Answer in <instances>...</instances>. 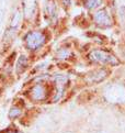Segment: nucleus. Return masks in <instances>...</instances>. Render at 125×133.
<instances>
[{
    "instance_id": "obj_10",
    "label": "nucleus",
    "mask_w": 125,
    "mask_h": 133,
    "mask_svg": "<svg viewBox=\"0 0 125 133\" xmlns=\"http://www.w3.org/2000/svg\"><path fill=\"white\" fill-rule=\"evenodd\" d=\"M21 115V109L18 107H12L10 112H9V117L10 118H18Z\"/></svg>"
},
{
    "instance_id": "obj_8",
    "label": "nucleus",
    "mask_w": 125,
    "mask_h": 133,
    "mask_svg": "<svg viewBox=\"0 0 125 133\" xmlns=\"http://www.w3.org/2000/svg\"><path fill=\"white\" fill-rule=\"evenodd\" d=\"M20 21H21V13H20V11H16V13H14L11 19V28L13 30H16L19 26Z\"/></svg>"
},
{
    "instance_id": "obj_1",
    "label": "nucleus",
    "mask_w": 125,
    "mask_h": 133,
    "mask_svg": "<svg viewBox=\"0 0 125 133\" xmlns=\"http://www.w3.org/2000/svg\"><path fill=\"white\" fill-rule=\"evenodd\" d=\"M89 59L94 62V63H99L103 65L116 66L120 64V61L114 55L110 54L105 51H100V50H95L91 52L89 54Z\"/></svg>"
},
{
    "instance_id": "obj_4",
    "label": "nucleus",
    "mask_w": 125,
    "mask_h": 133,
    "mask_svg": "<svg viewBox=\"0 0 125 133\" xmlns=\"http://www.w3.org/2000/svg\"><path fill=\"white\" fill-rule=\"evenodd\" d=\"M36 8V0H23V9L26 18H31L34 15Z\"/></svg>"
},
{
    "instance_id": "obj_11",
    "label": "nucleus",
    "mask_w": 125,
    "mask_h": 133,
    "mask_svg": "<svg viewBox=\"0 0 125 133\" xmlns=\"http://www.w3.org/2000/svg\"><path fill=\"white\" fill-rule=\"evenodd\" d=\"M2 21H3V10L0 9V28L2 25Z\"/></svg>"
},
{
    "instance_id": "obj_3",
    "label": "nucleus",
    "mask_w": 125,
    "mask_h": 133,
    "mask_svg": "<svg viewBox=\"0 0 125 133\" xmlns=\"http://www.w3.org/2000/svg\"><path fill=\"white\" fill-rule=\"evenodd\" d=\"M93 20L95 24L100 28H110L112 25V19L105 9H101L95 12L93 16Z\"/></svg>"
},
{
    "instance_id": "obj_2",
    "label": "nucleus",
    "mask_w": 125,
    "mask_h": 133,
    "mask_svg": "<svg viewBox=\"0 0 125 133\" xmlns=\"http://www.w3.org/2000/svg\"><path fill=\"white\" fill-rule=\"evenodd\" d=\"M46 41V37L44 35V33H42L41 31H32L30 33H27L25 36V43L26 46L30 50H37L44 45Z\"/></svg>"
},
{
    "instance_id": "obj_5",
    "label": "nucleus",
    "mask_w": 125,
    "mask_h": 133,
    "mask_svg": "<svg viewBox=\"0 0 125 133\" xmlns=\"http://www.w3.org/2000/svg\"><path fill=\"white\" fill-rule=\"evenodd\" d=\"M45 89L42 85H36V86L32 89V98L34 100H42L45 98Z\"/></svg>"
},
{
    "instance_id": "obj_7",
    "label": "nucleus",
    "mask_w": 125,
    "mask_h": 133,
    "mask_svg": "<svg viewBox=\"0 0 125 133\" xmlns=\"http://www.w3.org/2000/svg\"><path fill=\"white\" fill-rule=\"evenodd\" d=\"M102 3V0H85V7L88 9V10H94L97 9L98 7L101 6Z\"/></svg>"
},
{
    "instance_id": "obj_9",
    "label": "nucleus",
    "mask_w": 125,
    "mask_h": 133,
    "mask_svg": "<svg viewBox=\"0 0 125 133\" xmlns=\"http://www.w3.org/2000/svg\"><path fill=\"white\" fill-rule=\"evenodd\" d=\"M46 15L48 17H55L56 16V4L54 1H50L46 6Z\"/></svg>"
},
{
    "instance_id": "obj_6",
    "label": "nucleus",
    "mask_w": 125,
    "mask_h": 133,
    "mask_svg": "<svg viewBox=\"0 0 125 133\" xmlns=\"http://www.w3.org/2000/svg\"><path fill=\"white\" fill-rule=\"evenodd\" d=\"M26 66H27V58L25 57L24 55L20 56V58L18 59V63H17V73L20 74L22 72H24Z\"/></svg>"
}]
</instances>
